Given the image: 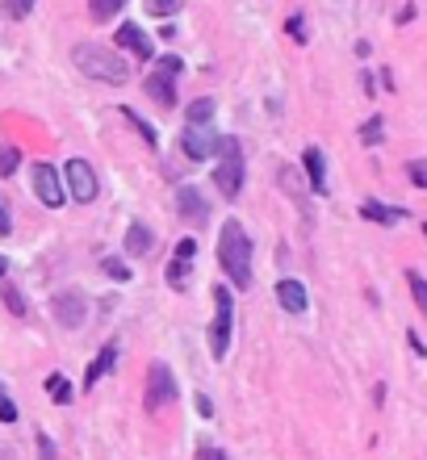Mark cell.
<instances>
[{"label":"cell","instance_id":"cell-1","mask_svg":"<svg viewBox=\"0 0 427 460\" xmlns=\"http://www.w3.org/2000/svg\"><path fill=\"white\" fill-rule=\"evenodd\" d=\"M218 264L222 272L231 277L235 289H247L252 285V239L239 222H227L218 234Z\"/></svg>","mask_w":427,"mask_h":460},{"label":"cell","instance_id":"cell-2","mask_svg":"<svg viewBox=\"0 0 427 460\" xmlns=\"http://www.w3.org/2000/svg\"><path fill=\"white\" fill-rule=\"evenodd\" d=\"M72 63L88 80H101V84H126L130 80V63L122 55H113L110 47H97V42H76Z\"/></svg>","mask_w":427,"mask_h":460},{"label":"cell","instance_id":"cell-3","mask_svg":"<svg viewBox=\"0 0 427 460\" xmlns=\"http://www.w3.org/2000/svg\"><path fill=\"white\" fill-rule=\"evenodd\" d=\"M214 184H218L222 197H239V189H244V146H239V138H218Z\"/></svg>","mask_w":427,"mask_h":460},{"label":"cell","instance_id":"cell-4","mask_svg":"<svg viewBox=\"0 0 427 460\" xmlns=\"http://www.w3.org/2000/svg\"><path fill=\"white\" fill-rule=\"evenodd\" d=\"M231 327H235L231 289L218 285V289H214V323H209V351H214V360H222L227 348H231Z\"/></svg>","mask_w":427,"mask_h":460},{"label":"cell","instance_id":"cell-5","mask_svg":"<svg viewBox=\"0 0 427 460\" xmlns=\"http://www.w3.org/2000/svg\"><path fill=\"white\" fill-rule=\"evenodd\" d=\"M176 402V376L168 373V364H151L147 373V411H159V406H172Z\"/></svg>","mask_w":427,"mask_h":460},{"label":"cell","instance_id":"cell-6","mask_svg":"<svg viewBox=\"0 0 427 460\" xmlns=\"http://www.w3.org/2000/svg\"><path fill=\"white\" fill-rule=\"evenodd\" d=\"M67 184L76 201H97V172L88 168V159H67Z\"/></svg>","mask_w":427,"mask_h":460},{"label":"cell","instance_id":"cell-7","mask_svg":"<svg viewBox=\"0 0 427 460\" xmlns=\"http://www.w3.org/2000/svg\"><path fill=\"white\" fill-rule=\"evenodd\" d=\"M181 151L189 159H197V164H201V159H209L214 151H218V134L209 130V126H189V130H184V138H181Z\"/></svg>","mask_w":427,"mask_h":460},{"label":"cell","instance_id":"cell-8","mask_svg":"<svg viewBox=\"0 0 427 460\" xmlns=\"http://www.w3.org/2000/svg\"><path fill=\"white\" fill-rule=\"evenodd\" d=\"M85 314H88V297H85V293H59V297H55V318H59L67 331L80 327V323H85Z\"/></svg>","mask_w":427,"mask_h":460},{"label":"cell","instance_id":"cell-9","mask_svg":"<svg viewBox=\"0 0 427 460\" xmlns=\"http://www.w3.org/2000/svg\"><path fill=\"white\" fill-rule=\"evenodd\" d=\"M34 189L42 197V206H63V184H59V172L50 168V164H34Z\"/></svg>","mask_w":427,"mask_h":460},{"label":"cell","instance_id":"cell-10","mask_svg":"<svg viewBox=\"0 0 427 460\" xmlns=\"http://www.w3.org/2000/svg\"><path fill=\"white\" fill-rule=\"evenodd\" d=\"M118 47H122V50H130L135 59H151V38H147L135 22L118 25Z\"/></svg>","mask_w":427,"mask_h":460},{"label":"cell","instance_id":"cell-11","mask_svg":"<svg viewBox=\"0 0 427 460\" xmlns=\"http://www.w3.org/2000/svg\"><path fill=\"white\" fill-rule=\"evenodd\" d=\"M193 255H197V239L176 243V260H172V272H168L172 289H184V272H189V260H193Z\"/></svg>","mask_w":427,"mask_h":460},{"label":"cell","instance_id":"cell-12","mask_svg":"<svg viewBox=\"0 0 427 460\" xmlns=\"http://www.w3.org/2000/svg\"><path fill=\"white\" fill-rule=\"evenodd\" d=\"M306 176H310V184H315V193H327V159H323V151L318 146H306Z\"/></svg>","mask_w":427,"mask_h":460},{"label":"cell","instance_id":"cell-13","mask_svg":"<svg viewBox=\"0 0 427 460\" xmlns=\"http://www.w3.org/2000/svg\"><path fill=\"white\" fill-rule=\"evenodd\" d=\"M118 360V343H105V348H101V356L93 364H88V373H85V389H97V381L105 373H110V364Z\"/></svg>","mask_w":427,"mask_h":460},{"label":"cell","instance_id":"cell-14","mask_svg":"<svg viewBox=\"0 0 427 460\" xmlns=\"http://www.w3.org/2000/svg\"><path fill=\"white\" fill-rule=\"evenodd\" d=\"M176 206H181V214H184L189 222H206V214H209V206L201 201V193H197V189H181Z\"/></svg>","mask_w":427,"mask_h":460},{"label":"cell","instance_id":"cell-15","mask_svg":"<svg viewBox=\"0 0 427 460\" xmlns=\"http://www.w3.org/2000/svg\"><path fill=\"white\" fill-rule=\"evenodd\" d=\"M277 302H281L289 314H302L306 310V289L298 285V280H281V285H277Z\"/></svg>","mask_w":427,"mask_h":460},{"label":"cell","instance_id":"cell-16","mask_svg":"<svg viewBox=\"0 0 427 460\" xmlns=\"http://www.w3.org/2000/svg\"><path fill=\"white\" fill-rule=\"evenodd\" d=\"M147 97L156 101V105H164V110H172V105H176V88H172V80H164V75H151V80H147Z\"/></svg>","mask_w":427,"mask_h":460},{"label":"cell","instance_id":"cell-17","mask_svg":"<svg viewBox=\"0 0 427 460\" xmlns=\"http://www.w3.org/2000/svg\"><path fill=\"white\" fill-rule=\"evenodd\" d=\"M360 214H365L369 222H381V226H398V222L406 218L403 209H390V206H378V201H365L360 206Z\"/></svg>","mask_w":427,"mask_h":460},{"label":"cell","instance_id":"cell-18","mask_svg":"<svg viewBox=\"0 0 427 460\" xmlns=\"http://www.w3.org/2000/svg\"><path fill=\"white\" fill-rule=\"evenodd\" d=\"M151 243H156V234H151L143 222H135V226L126 230V252H130V255H147V252H151Z\"/></svg>","mask_w":427,"mask_h":460},{"label":"cell","instance_id":"cell-19","mask_svg":"<svg viewBox=\"0 0 427 460\" xmlns=\"http://www.w3.org/2000/svg\"><path fill=\"white\" fill-rule=\"evenodd\" d=\"M47 394H50V402H72V385H67V376L50 373L47 376Z\"/></svg>","mask_w":427,"mask_h":460},{"label":"cell","instance_id":"cell-20","mask_svg":"<svg viewBox=\"0 0 427 460\" xmlns=\"http://www.w3.org/2000/svg\"><path fill=\"white\" fill-rule=\"evenodd\" d=\"M214 118V101H193L189 105V126H209Z\"/></svg>","mask_w":427,"mask_h":460},{"label":"cell","instance_id":"cell-21","mask_svg":"<svg viewBox=\"0 0 427 460\" xmlns=\"http://www.w3.org/2000/svg\"><path fill=\"white\" fill-rule=\"evenodd\" d=\"M88 9H93V17H97V22H110L113 13L122 9V0H88Z\"/></svg>","mask_w":427,"mask_h":460},{"label":"cell","instance_id":"cell-22","mask_svg":"<svg viewBox=\"0 0 427 460\" xmlns=\"http://www.w3.org/2000/svg\"><path fill=\"white\" fill-rule=\"evenodd\" d=\"M122 113H126V121H130V126H135V130L143 134V143H151V146H156V130H151V121H143L135 110H130V105H126Z\"/></svg>","mask_w":427,"mask_h":460},{"label":"cell","instance_id":"cell-23","mask_svg":"<svg viewBox=\"0 0 427 460\" xmlns=\"http://www.w3.org/2000/svg\"><path fill=\"white\" fill-rule=\"evenodd\" d=\"M176 9H184V0H147V13H151V17H172Z\"/></svg>","mask_w":427,"mask_h":460},{"label":"cell","instance_id":"cell-24","mask_svg":"<svg viewBox=\"0 0 427 460\" xmlns=\"http://www.w3.org/2000/svg\"><path fill=\"white\" fill-rule=\"evenodd\" d=\"M381 134H386V121H381V118H369L365 130H360V143L373 146V143H381Z\"/></svg>","mask_w":427,"mask_h":460},{"label":"cell","instance_id":"cell-25","mask_svg":"<svg viewBox=\"0 0 427 460\" xmlns=\"http://www.w3.org/2000/svg\"><path fill=\"white\" fill-rule=\"evenodd\" d=\"M0 9H4V13H9V17H13V22H22V17H25V13H30V9H34V0H0Z\"/></svg>","mask_w":427,"mask_h":460},{"label":"cell","instance_id":"cell-26","mask_svg":"<svg viewBox=\"0 0 427 460\" xmlns=\"http://www.w3.org/2000/svg\"><path fill=\"white\" fill-rule=\"evenodd\" d=\"M406 280H411V293H415L419 310H423V314H427V280L419 277V272H411V277H406Z\"/></svg>","mask_w":427,"mask_h":460},{"label":"cell","instance_id":"cell-27","mask_svg":"<svg viewBox=\"0 0 427 460\" xmlns=\"http://www.w3.org/2000/svg\"><path fill=\"white\" fill-rule=\"evenodd\" d=\"M17 164H22V159H17V151H13V146H4V151H0V176H13V172H17Z\"/></svg>","mask_w":427,"mask_h":460},{"label":"cell","instance_id":"cell-28","mask_svg":"<svg viewBox=\"0 0 427 460\" xmlns=\"http://www.w3.org/2000/svg\"><path fill=\"white\" fill-rule=\"evenodd\" d=\"M105 272H110L113 280H126V277H130V268H126L122 260H105Z\"/></svg>","mask_w":427,"mask_h":460},{"label":"cell","instance_id":"cell-29","mask_svg":"<svg viewBox=\"0 0 427 460\" xmlns=\"http://www.w3.org/2000/svg\"><path fill=\"white\" fill-rule=\"evenodd\" d=\"M411 181H415L419 189H427V164H423V159H415V164H411Z\"/></svg>","mask_w":427,"mask_h":460},{"label":"cell","instance_id":"cell-30","mask_svg":"<svg viewBox=\"0 0 427 460\" xmlns=\"http://www.w3.org/2000/svg\"><path fill=\"white\" fill-rule=\"evenodd\" d=\"M13 419H17V406H13V402L0 394V423H13Z\"/></svg>","mask_w":427,"mask_h":460},{"label":"cell","instance_id":"cell-31","mask_svg":"<svg viewBox=\"0 0 427 460\" xmlns=\"http://www.w3.org/2000/svg\"><path fill=\"white\" fill-rule=\"evenodd\" d=\"M4 234H13V214H9V206L0 201V239H4Z\"/></svg>","mask_w":427,"mask_h":460},{"label":"cell","instance_id":"cell-32","mask_svg":"<svg viewBox=\"0 0 427 460\" xmlns=\"http://www.w3.org/2000/svg\"><path fill=\"white\" fill-rule=\"evenodd\" d=\"M4 302H9V310L13 314H22L25 305H22V297H17V289H4Z\"/></svg>","mask_w":427,"mask_h":460},{"label":"cell","instance_id":"cell-33","mask_svg":"<svg viewBox=\"0 0 427 460\" xmlns=\"http://www.w3.org/2000/svg\"><path fill=\"white\" fill-rule=\"evenodd\" d=\"M181 67H184V63L176 59V55H164V72H168V75H176V72H181Z\"/></svg>","mask_w":427,"mask_h":460},{"label":"cell","instance_id":"cell-34","mask_svg":"<svg viewBox=\"0 0 427 460\" xmlns=\"http://www.w3.org/2000/svg\"><path fill=\"white\" fill-rule=\"evenodd\" d=\"M38 448H42V460H55V448H50L47 436H38Z\"/></svg>","mask_w":427,"mask_h":460},{"label":"cell","instance_id":"cell-35","mask_svg":"<svg viewBox=\"0 0 427 460\" xmlns=\"http://www.w3.org/2000/svg\"><path fill=\"white\" fill-rule=\"evenodd\" d=\"M197 460H227V456H222L218 448H201V452H197Z\"/></svg>","mask_w":427,"mask_h":460},{"label":"cell","instance_id":"cell-36","mask_svg":"<svg viewBox=\"0 0 427 460\" xmlns=\"http://www.w3.org/2000/svg\"><path fill=\"white\" fill-rule=\"evenodd\" d=\"M289 38H298V42H302V17H289Z\"/></svg>","mask_w":427,"mask_h":460},{"label":"cell","instance_id":"cell-37","mask_svg":"<svg viewBox=\"0 0 427 460\" xmlns=\"http://www.w3.org/2000/svg\"><path fill=\"white\" fill-rule=\"evenodd\" d=\"M4 268H9V260H4V255H0V277H4Z\"/></svg>","mask_w":427,"mask_h":460},{"label":"cell","instance_id":"cell-38","mask_svg":"<svg viewBox=\"0 0 427 460\" xmlns=\"http://www.w3.org/2000/svg\"><path fill=\"white\" fill-rule=\"evenodd\" d=\"M423 234H427V222H423Z\"/></svg>","mask_w":427,"mask_h":460},{"label":"cell","instance_id":"cell-39","mask_svg":"<svg viewBox=\"0 0 427 460\" xmlns=\"http://www.w3.org/2000/svg\"><path fill=\"white\" fill-rule=\"evenodd\" d=\"M122 4H126V0H122Z\"/></svg>","mask_w":427,"mask_h":460}]
</instances>
